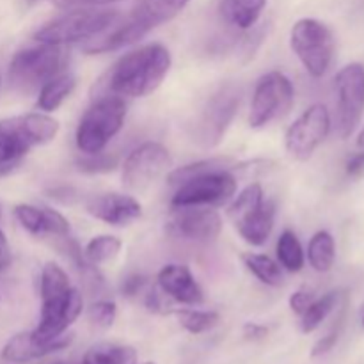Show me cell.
Returning <instances> with one entry per match:
<instances>
[{
  "label": "cell",
  "instance_id": "obj_1",
  "mask_svg": "<svg viewBox=\"0 0 364 364\" xmlns=\"http://www.w3.org/2000/svg\"><path fill=\"white\" fill-rule=\"evenodd\" d=\"M171 64V52L160 43H149L132 50L117 59V63L100 78L95 85L96 96L144 98L162 85Z\"/></svg>",
  "mask_w": 364,
  "mask_h": 364
},
{
  "label": "cell",
  "instance_id": "obj_2",
  "mask_svg": "<svg viewBox=\"0 0 364 364\" xmlns=\"http://www.w3.org/2000/svg\"><path fill=\"white\" fill-rule=\"evenodd\" d=\"M39 295H41V318L32 331L38 340L48 341L68 333L77 322L84 309V299L71 284L63 267L48 262L39 277Z\"/></svg>",
  "mask_w": 364,
  "mask_h": 364
},
{
  "label": "cell",
  "instance_id": "obj_3",
  "mask_svg": "<svg viewBox=\"0 0 364 364\" xmlns=\"http://www.w3.org/2000/svg\"><path fill=\"white\" fill-rule=\"evenodd\" d=\"M66 64L68 53L64 46L38 43L36 46H28L14 53L9 63L7 80L20 95H32L39 92L46 82L64 73Z\"/></svg>",
  "mask_w": 364,
  "mask_h": 364
},
{
  "label": "cell",
  "instance_id": "obj_4",
  "mask_svg": "<svg viewBox=\"0 0 364 364\" xmlns=\"http://www.w3.org/2000/svg\"><path fill=\"white\" fill-rule=\"evenodd\" d=\"M121 13L110 7H85L55 18L34 34L38 43L68 46L73 43L91 41L119 23Z\"/></svg>",
  "mask_w": 364,
  "mask_h": 364
},
{
  "label": "cell",
  "instance_id": "obj_5",
  "mask_svg": "<svg viewBox=\"0 0 364 364\" xmlns=\"http://www.w3.org/2000/svg\"><path fill=\"white\" fill-rule=\"evenodd\" d=\"M127 117V103L119 96H96L77 127V148L84 155L103 151L121 132Z\"/></svg>",
  "mask_w": 364,
  "mask_h": 364
},
{
  "label": "cell",
  "instance_id": "obj_6",
  "mask_svg": "<svg viewBox=\"0 0 364 364\" xmlns=\"http://www.w3.org/2000/svg\"><path fill=\"white\" fill-rule=\"evenodd\" d=\"M290 45L311 77L320 78L329 71L336 45L333 32L326 23L315 18L295 21L290 32Z\"/></svg>",
  "mask_w": 364,
  "mask_h": 364
},
{
  "label": "cell",
  "instance_id": "obj_7",
  "mask_svg": "<svg viewBox=\"0 0 364 364\" xmlns=\"http://www.w3.org/2000/svg\"><path fill=\"white\" fill-rule=\"evenodd\" d=\"M295 102V89L290 78L281 71H269L255 87L249 112V124L263 128L272 121L281 119L291 110Z\"/></svg>",
  "mask_w": 364,
  "mask_h": 364
},
{
  "label": "cell",
  "instance_id": "obj_8",
  "mask_svg": "<svg viewBox=\"0 0 364 364\" xmlns=\"http://www.w3.org/2000/svg\"><path fill=\"white\" fill-rule=\"evenodd\" d=\"M336 91L338 134L348 139L359 127L364 114V66L350 63L338 71L334 78Z\"/></svg>",
  "mask_w": 364,
  "mask_h": 364
},
{
  "label": "cell",
  "instance_id": "obj_9",
  "mask_svg": "<svg viewBox=\"0 0 364 364\" xmlns=\"http://www.w3.org/2000/svg\"><path fill=\"white\" fill-rule=\"evenodd\" d=\"M240 100V89L233 84L223 85L210 96L196 127L198 141L205 148H213L223 141L231 121L237 116Z\"/></svg>",
  "mask_w": 364,
  "mask_h": 364
},
{
  "label": "cell",
  "instance_id": "obj_10",
  "mask_svg": "<svg viewBox=\"0 0 364 364\" xmlns=\"http://www.w3.org/2000/svg\"><path fill=\"white\" fill-rule=\"evenodd\" d=\"M237 192V180L230 171H215L196 176L178 185L176 194L171 199L173 208L183 206H220L230 201Z\"/></svg>",
  "mask_w": 364,
  "mask_h": 364
},
{
  "label": "cell",
  "instance_id": "obj_11",
  "mask_svg": "<svg viewBox=\"0 0 364 364\" xmlns=\"http://www.w3.org/2000/svg\"><path fill=\"white\" fill-rule=\"evenodd\" d=\"M331 130L329 110L323 103H315L306 109L288 128L284 146L294 160H309Z\"/></svg>",
  "mask_w": 364,
  "mask_h": 364
},
{
  "label": "cell",
  "instance_id": "obj_12",
  "mask_svg": "<svg viewBox=\"0 0 364 364\" xmlns=\"http://www.w3.org/2000/svg\"><path fill=\"white\" fill-rule=\"evenodd\" d=\"M171 166L169 149L160 142L137 146L123 164V185L128 191H146Z\"/></svg>",
  "mask_w": 364,
  "mask_h": 364
},
{
  "label": "cell",
  "instance_id": "obj_13",
  "mask_svg": "<svg viewBox=\"0 0 364 364\" xmlns=\"http://www.w3.org/2000/svg\"><path fill=\"white\" fill-rule=\"evenodd\" d=\"M59 134V123L46 112H32L0 121V135L31 149L52 142Z\"/></svg>",
  "mask_w": 364,
  "mask_h": 364
},
{
  "label": "cell",
  "instance_id": "obj_14",
  "mask_svg": "<svg viewBox=\"0 0 364 364\" xmlns=\"http://www.w3.org/2000/svg\"><path fill=\"white\" fill-rule=\"evenodd\" d=\"M173 210L169 231L174 237L191 242H213L223 231V219L210 206H183Z\"/></svg>",
  "mask_w": 364,
  "mask_h": 364
},
{
  "label": "cell",
  "instance_id": "obj_15",
  "mask_svg": "<svg viewBox=\"0 0 364 364\" xmlns=\"http://www.w3.org/2000/svg\"><path fill=\"white\" fill-rule=\"evenodd\" d=\"M85 210L95 219L116 228L128 226L137 220L142 213L141 203L134 196L119 194V192L95 196L87 201Z\"/></svg>",
  "mask_w": 364,
  "mask_h": 364
},
{
  "label": "cell",
  "instance_id": "obj_16",
  "mask_svg": "<svg viewBox=\"0 0 364 364\" xmlns=\"http://www.w3.org/2000/svg\"><path fill=\"white\" fill-rule=\"evenodd\" d=\"M73 333H64L48 341L38 340L32 334V331H28V333H18L4 345L2 358L9 363L34 361V359H41L50 354L64 350V348H68L73 343Z\"/></svg>",
  "mask_w": 364,
  "mask_h": 364
},
{
  "label": "cell",
  "instance_id": "obj_17",
  "mask_svg": "<svg viewBox=\"0 0 364 364\" xmlns=\"http://www.w3.org/2000/svg\"><path fill=\"white\" fill-rule=\"evenodd\" d=\"M159 287L167 299L180 302L185 306H198L205 301V294L199 283L196 281L194 274L187 265L180 263H169L162 267L156 276Z\"/></svg>",
  "mask_w": 364,
  "mask_h": 364
},
{
  "label": "cell",
  "instance_id": "obj_18",
  "mask_svg": "<svg viewBox=\"0 0 364 364\" xmlns=\"http://www.w3.org/2000/svg\"><path fill=\"white\" fill-rule=\"evenodd\" d=\"M188 2L191 0H139L128 20L137 23L148 34L151 28L178 16Z\"/></svg>",
  "mask_w": 364,
  "mask_h": 364
},
{
  "label": "cell",
  "instance_id": "obj_19",
  "mask_svg": "<svg viewBox=\"0 0 364 364\" xmlns=\"http://www.w3.org/2000/svg\"><path fill=\"white\" fill-rule=\"evenodd\" d=\"M274 217H276V205H274L272 201H265L258 212H255L251 217H247L244 223L238 224V235H240L249 245L259 247V245L267 244L270 233H272Z\"/></svg>",
  "mask_w": 364,
  "mask_h": 364
},
{
  "label": "cell",
  "instance_id": "obj_20",
  "mask_svg": "<svg viewBox=\"0 0 364 364\" xmlns=\"http://www.w3.org/2000/svg\"><path fill=\"white\" fill-rule=\"evenodd\" d=\"M265 6L267 0H223L220 14L228 25L249 31L259 20Z\"/></svg>",
  "mask_w": 364,
  "mask_h": 364
},
{
  "label": "cell",
  "instance_id": "obj_21",
  "mask_svg": "<svg viewBox=\"0 0 364 364\" xmlns=\"http://www.w3.org/2000/svg\"><path fill=\"white\" fill-rule=\"evenodd\" d=\"M75 85H77V78L71 73H60L50 82H46L38 92V109L43 112L50 114L53 110L59 109L64 103V100L70 98L73 92Z\"/></svg>",
  "mask_w": 364,
  "mask_h": 364
},
{
  "label": "cell",
  "instance_id": "obj_22",
  "mask_svg": "<svg viewBox=\"0 0 364 364\" xmlns=\"http://www.w3.org/2000/svg\"><path fill=\"white\" fill-rule=\"evenodd\" d=\"M137 352L134 347L117 343H96L85 352L82 364H135Z\"/></svg>",
  "mask_w": 364,
  "mask_h": 364
},
{
  "label": "cell",
  "instance_id": "obj_23",
  "mask_svg": "<svg viewBox=\"0 0 364 364\" xmlns=\"http://www.w3.org/2000/svg\"><path fill=\"white\" fill-rule=\"evenodd\" d=\"M231 167H235V160L230 159V156H210V159L198 160V162L178 167L167 176V181L171 185H181L185 181L192 180V178L201 176V174L215 173V171H231Z\"/></svg>",
  "mask_w": 364,
  "mask_h": 364
},
{
  "label": "cell",
  "instance_id": "obj_24",
  "mask_svg": "<svg viewBox=\"0 0 364 364\" xmlns=\"http://www.w3.org/2000/svg\"><path fill=\"white\" fill-rule=\"evenodd\" d=\"M265 203V194H263V188L259 183H251L233 199V203L228 208V217H230L231 223L235 224V228L238 224L244 223L247 217H251L252 213L258 212L259 208Z\"/></svg>",
  "mask_w": 364,
  "mask_h": 364
},
{
  "label": "cell",
  "instance_id": "obj_25",
  "mask_svg": "<svg viewBox=\"0 0 364 364\" xmlns=\"http://www.w3.org/2000/svg\"><path fill=\"white\" fill-rule=\"evenodd\" d=\"M308 259L316 272L323 274L333 269L336 259V244L329 231H318L313 235L308 245Z\"/></svg>",
  "mask_w": 364,
  "mask_h": 364
},
{
  "label": "cell",
  "instance_id": "obj_26",
  "mask_svg": "<svg viewBox=\"0 0 364 364\" xmlns=\"http://www.w3.org/2000/svg\"><path fill=\"white\" fill-rule=\"evenodd\" d=\"M242 262L247 267L249 272L262 281L267 287L277 288L283 284V270L277 262H274L270 256L258 255V252H245L242 256Z\"/></svg>",
  "mask_w": 364,
  "mask_h": 364
},
{
  "label": "cell",
  "instance_id": "obj_27",
  "mask_svg": "<svg viewBox=\"0 0 364 364\" xmlns=\"http://www.w3.org/2000/svg\"><path fill=\"white\" fill-rule=\"evenodd\" d=\"M341 299V291L334 290L329 291V294L322 295L320 299H315V301L309 304V308L306 309L301 315V329L304 334L313 333V331L318 329L322 326L323 320L333 313V309L336 308L338 302Z\"/></svg>",
  "mask_w": 364,
  "mask_h": 364
},
{
  "label": "cell",
  "instance_id": "obj_28",
  "mask_svg": "<svg viewBox=\"0 0 364 364\" xmlns=\"http://www.w3.org/2000/svg\"><path fill=\"white\" fill-rule=\"evenodd\" d=\"M277 259L279 265L288 272H301L304 267V251L297 235L290 230H284L277 240Z\"/></svg>",
  "mask_w": 364,
  "mask_h": 364
},
{
  "label": "cell",
  "instance_id": "obj_29",
  "mask_svg": "<svg viewBox=\"0 0 364 364\" xmlns=\"http://www.w3.org/2000/svg\"><path fill=\"white\" fill-rule=\"evenodd\" d=\"M121 240L112 235H98V237L91 238L84 249V256L91 265H102V263L110 262L119 255Z\"/></svg>",
  "mask_w": 364,
  "mask_h": 364
},
{
  "label": "cell",
  "instance_id": "obj_30",
  "mask_svg": "<svg viewBox=\"0 0 364 364\" xmlns=\"http://www.w3.org/2000/svg\"><path fill=\"white\" fill-rule=\"evenodd\" d=\"M178 322L191 334H203L212 331L219 323L220 316L217 311H201V309H181L176 311Z\"/></svg>",
  "mask_w": 364,
  "mask_h": 364
},
{
  "label": "cell",
  "instance_id": "obj_31",
  "mask_svg": "<svg viewBox=\"0 0 364 364\" xmlns=\"http://www.w3.org/2000/svg\"><path fill=\"white\" fill-rule=\"evenodd\" d=\"M14 217L20 223V226L34 237H45L46 235L45 206L18 205L14 208Z\"/></svg>",
  "mask_w": 364,
  "mask_h": 364
},
{
  "label": "cell",
  "instance_id": "obj_32",
  "mask_svg": "<svg viewBox=\"0 0 364 364\" xmlns=\"http://www.w3.org/2000/svg\"><path fill=\"white\" fill-rule=\"evenodd\" d=\"M117 156L114 153H96V155H84L80 159H77L75 166L78 171L87 174H102V173H110L117 167Z\"/></svg>",
  "mask_w": 364,
  "mask_h": 364
},
{
  "label": "cell",
  "instance_id": "obj_33",
  "mask_svg": "<svg viewBox=\"0 0 364 364\" xmlns=\"http://www.w3.org/2000/svg\"><path fill=\"white\" fill-rule=\"evenodd\" d=\"M87 316H89V322L92 326L100 327V329H109V327L114 326L116 322V316H117V306L114 301H96L92 302L91 308L87 309Z\"/></svg>",
  "mask_w": 364,
  "mask_h": 364
},
{
  "label": "cell",
  "instance_id": "obj_34",
  "mask_svg": "<svg viewBox=\"0 0 364 364\" xmlns=\"http://www.w3.org/2000/svg\"><path fill=\"white\" fill-rule=\"evenodd\" d=\"M27 149L23 146L16 144L9 137L0 135V166L4 164H20V160L27 155Z\"/></svg>",
  "mask_w": 364,
  "mask_h": 364
},
{
  "label": "cell",
  "instance_id": "obj_35",
  "mask_svg": "<svg viewBox=\"0 0 364 364\" xmlns=\"http://www.w3.org/2000/svg\"><path fill=\"white\" fill-rule=\"evenodd\" d=\"M338 338H340V329L334 327L329 334H326L323 338H320L315 345H313L311 358H322L327 352H331L334 348V345L338 343Z\"/></svg>",
  "mask_w": 364,
  "mask_h": 364
},
{
  "label": "cell",
  "instance_id": "obj_36",
  "mask_svg": "<svg viewBox=\"0 0 364 364\" xmlns=\"http://www.w3.org/2000/svg\"><path fill=\"white\" fill-rule=\"evenodd\" d=\"M146 284H148V279L144 276H141V274H132L121 284V294L124 297H135V295H139L144 290Z\"/></svg>",
  "mask_w": 364,
  "mask_h": 364
},
{
  "label": "cell",
  "instance_id": "obj_37",
  "mask_svg": "<svg viewBox=\"0 0 364 364\" xmlns=\"http://www.w3.org/2000/svg\"><path fill=\"white\" fill-rule=\"evenodd\" d=\"M315 301V295H313V291L309 290H297L294 291V294L290 295V308L291 311L297 313L299 316L302 315V313L306 311V309L309 308V304Z\"/></svg>",
  "mask_w": 364,
  "mask_h": 364
},
{
  "label": "cell",
  "instance_id": "obj_38",
  "mask_svg": "<svg viewBox=\"0 0 364 364\" xmlns=\"http://www.w3.org/2000/svg\"><path fill=\"white\" fill-rule=\"evenodd\" d=\"M267 334H269V329L265 326H262V323L249 322L244 326V338L249 341H259L263 338H267Z\"/></svg>",
  "mask_w": 364,
  "mask_h": 364
},
{
  "label": "cell",
  "instance_id": "obj_39",
  "mask_svg": "<svg viewBox=\"0 0 364 364\" xmlns=\"http://www.w3.org/2000/svg\"><path fill=\"white\" fill-rule=\"evenodd\" d=\"M347 174H350V176H358L359 173L364 169V149L361 153H355V155H352L350 159L347 160Z\"/></svg>",
  "mask_w": 364,
  "mask_h": 364
},
{
  "label": "cell",
  "instance_id": "obj_40",
  "mask_svg": "<svg viewBox=\"0 0 364 364\" xmlns=\"http://www.w3.org/2000/svg\"><path fill=\"white\" fill-rule=\"evenodd\" d=\"M52 4H55L60 9H71V7L85 6V4H95L96 0H50Z\"/></svg>",
  "mask_w": 364,
  "mask_h": 364
},
{
  "label": "cell",
  "instance_id": "obj_41",
  "mask_svg": "<svg viewBox=\"0 0 364 364\" xmlns=\"http://www.w3.org/2000/svg\"><path fill=\"white\" fill-rule=\"evenodd\" d=\"M11 258L9 256V244H7V238L4 235V231L0 230V259Z\"/></svg>",
  "mask_w": 364,
  "mask_h": 364
},
{
  "label": "cell",
  "instance_id": "obj_42",
  "mask_svg": "<svg viewBox=\"0 0 364 364\" xmlns=\"http://www.w3.org/2000/svg\"><path fill=\"white\" fill-rule=\"evenodd\" d=\"M11 265V258H4V259H0V274L4 272V270L7 269V267Z\"/></svg>",
  "mask_w": 364,
  "mask_h": 364
},
{
  "label": "cell",
  "instance_id": "obj_43",
  "mask_svg": "<svg viewBox=\"0 0 364 364\" xmlns=\"http://www.w3.org/2000/svg\"><path fill=\"white\" fill-rule=\"evenodd\" d=\"M358 146L361 149H364V128L361 132H359V135H358Z\"/></svg>",
  "mask_w": 364,
  "mask_h": 364
},
{
  "label": "cell",
  "instance_id": "obj_44",
  "mask_svg": "<svg viewBox=\"0 0 364 364\" xmlns=\"http://www.w3.org/2000/svg\"><path fill=\"white\" fill-rule=\"evenodd\" d=\"M112 2H117V0H96L95 4H100V6H103V4H112Z\"/></svg>",
  "mask_w": 364,
  "mask_h": 364
},
{
  "label": "cell",
  "instance_id": "obj_45",
  "mask_svg": "<svg viewBox=\"0 0 364 364\" xmlns=\"http://www.w3.org/2000/svg\"><path fill=\"white\" fill-rule=\"evenodd\" d=\"M48 364H66V363H63V361H52V363H48Z\"/></svg>",
  "mask_w": 364,
  "mask_h": 364
},
{
  "label": "cell",
  "instance_id": "obj_46",
  "mask_svg": "<svg viewBox=\"0 0 364 364\" xmlns=\"http://www.w3.org/2000/svg\"><path fill=\"white\" fill-rule=\"evenodd\" d=\"M0 219H2V206H0Z\"/></svg>",
  "mask_w": 364,
  "mask_h": 364
},
{
  "label": "cell",
  "instance_id": "obj_47",
  "mask_svg": "<svg viewBox=\"0 0 364 364\" xmlns=\"http://www.w3.org/2000/svg\"><path fill=\"white\" fill-rule=\"evenodd\" d=\"M0 87H2V77H0Z\"/></svg>",
  "mask_w": 364,
  "mask_h": 364
},
{
  "label": "cell",
  "instance_id": "obj_48",
  "mask_svg": "<svg viewBox=\"0 0 364 364\" xmlns=\"http://www.w3.org/2000/svg\"><path fill=\"white\" fill-rule=\"evenodd\" d=\"M144 364H156V363H144Z\"/></svg>",
  "mask_w": 364,
  "mask_h": 364
},
{
  "label": "cell",
  "instance_id": "obj_49",
  "mask_svg": "<svg viewBox=\"0 0 364 364\" xmlns=\"http://www.w3.org/2000/svg\"><path fill=\"white\" fill-rule=\"evenodd\" d=\"M363 326H364V318H363Z\"/></svg>",
  "mask_w": 364,
  "mask_h": 364
}]
</instances>
